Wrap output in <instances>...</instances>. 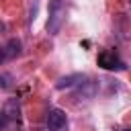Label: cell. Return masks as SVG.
<instances>
[{
	"label": "cell",
	"instance_id": "7a4b0ae2",
	"mask_svg": "<svg viewBox=\"0 0 131 131\" xmlns=\"http://www.w3.org/2000/svg\"><path fill=\"white\" fill-rule=\"evenodd\" d=\"M98 66L102 68V70H108V72H125L127 70V63L117 55V51H113V49H104V51H100L98 53Z\"/></svg>",
	"mask_w": 131,
	"mask_h": 131
},
{
	"label": "cell",
	"instance_id": "6da1fadb",
	"mask_svg": "<svg viewBox=\"0 0 131 131\" xmlns=\"http://www.w3.org/2000/svg\"><path fill=\"white\" fill-rule=\"evenodd\" d=\"M63 20H66V2L63 0H51L49 2V16H47V33L57 35Z\"/></svg>",
	"mask_w": 131,
	"mask_h": 131
},
{
	"label": "cell",
	"instance_id": "277c9868",
	"mask_svg": "<svg viewBox=\"0 0 131 131\" xmlns=\"http://www.w3.org/2000/svg\"><path fill=\"white\" fill-rule=\"evenodd\" d=\"M45 123H47V129L49 131H59L66 127L68 119H66V113L61 108H49L47 117H45Z\"/></svg>",
	"mask_w": 131,
	"mask_h": 131
},
{
	"label": "cell",
	"instance_id": "8992f818",
	"mask_svg": "<svg viewBox=\"0 0 131 131\" xmlns=\"http://www.w3.org/2000/svg\"><path fill=\"white\" fill-rule=\"evenodd\" d=\"M82 80H84V76H82V74H72V76H63V78H59V80H57L55 88H57V90H63V88H72V86L80 84Z\"/></svg>",
	"mask_w": 131,
	"mask_h": 131
},
{
	"label": "cell",
	"instance_id": "5b68a950",
	"mask_svg": "<svg viewBox=\"0 0 131 131\" xmlns=\"http://www.w3.org/2000/svg\"><path fill=\"white\" fill-rule=\"evenodd\" d=\"M96 90H98V82H96V80H86V78H84V80L78 84L74 96L80 98V100H90V98H94Z\"/></svg>",
	"mask_w": 131,
	"mask_h": 131
},
{
	"label": "cell",
	"instance_id": "9c48e42d",
	"mask_svg": "<svg viewBox=\"0 0 131 131\" xmlns=\"http://www.w3.org/2000/svg\"><path fill=\"white\" fill-rule=\"evenodd\" d=\"M121 131H129V129H121Z\"/></svg>",
	"mask_w": 131,
	"mask_h": 131
},
{
	"label": "cell",
	"instance_id": "ba28073f",
	"mask_svg": "<svg viewBox=\"0 0 131 131\" xmlns=\"http://www.w3.org/2000/svg\"><path fill=\"white\" fill-rule=\"evenodd\" d=\"M8 121H10V119L6 117V113H4V111H0V129H4V127L8 125Z\"/></svg>",
	"mask_w": 131,
	"mask_h": 131
},
{
	"label": "cell",
	"instance_id": "3957f363",
	"mask_svg": "<svg viewBox=\"0 0 131 131\" xmlns=\"http://www.w3.org/2000/svg\"><path fill=\"white\" fill-rule=\"evenodd\" d=\"M20 53H23V43H20V39H8V41L0 47V66L6 63V61L16 59Z\"/></svg>",
	"mask_w": 131,
	"mask_h": 131
},
{
	"label": "cell",
	"instance_id": "52a82bcc",
	"mask_svg": "<svg viewBox=\"0 0 131 131\" xmlns=\"http://www.w3.org/2000/svg\"><path fill=\"white\" fill-rule=\"evenodd\" d=\"M0 88H4V90L12 88V74H8V72L0 74Z\"/></svg>",
	"mask_w": 131,
	"mask_h": 131
}]
</instances>
